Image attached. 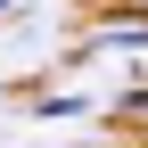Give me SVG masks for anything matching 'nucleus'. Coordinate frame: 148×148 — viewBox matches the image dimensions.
Masks as SVG:
<instances>
[{
  "label": "nucleus",
  "instance_id": "f257e3e1",
  "mask_svg": "<svg viewBox=\"0 0 148 148\" xmlns=\"http://www.w3.org/2000/svg\"><path fill=\"white\" fill-rule=\"evenodd\" d=\"M90 41H99V49H132V41H148V8H107L99 25H90Z\"/></svg>",
  "mask_w": 148,
  "mask_h": 148
},
{
  "label": "nucleus",
  "instance_id": "f03ea898",
  "mask_svg": "<svg viewBox=\"0 0 148 148\" xmlns=\"http://www.w3.org/2000/svg\"><path fill=\"white\" fill-rule=\"evenodd\" d=\"M115 115H132V123H140V115H148V90H123V107H115Z\"/></svg>",
  "mask_w": 148,
  "mask_h": 148
},
{
  "label": "nucleus",
  "instance_id": "7ed1b4c3",
  "mask_svg": "<svg viewBox=\"0 0 148 148\" xmlns=\"http://www.w3.org/2000/svg\"><path fill=\"white\" fill-rule=\"evenodd\" d=\"M8 8H16V0H0V16H8Z\"/></svg>",
  "mask_w": 148,
  "mask_h": 148
}]
</instances>
